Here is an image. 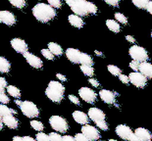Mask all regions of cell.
I'll return each instance as SVG.
<instances>
[{
	"mask_svg": "<svg viewBox=\"0 0 152 141\" xmlns=\"http://www.w3.org/2000/svg\"><path fill=\"white\" fill-rule=\"evenodd\" d=\"M80 70L83 73V75L86 76H92L94 75V70H93L92 66L88 65H80Z\"/></svg>",
	"mask_w": 152,
	"mask_h": 141,
	"instance_id": "26",
	"label": "cell"
},
{
	"mask_svg": "<svg viewBox=\"0 0 152 141\" xmlns=\"http://www.w3.org/2000/svg\"><path fill=\"white\" fill-rule=\"evenodd\" d=\"M151 37H152V31H151Z\"/></svg>",
	"mask_w": 152,
	"mask_h": 141,
	"instance_id": "57",
	"label": "cell"
},
{
	"mask_svg": "<svg viewBox=\"0 0 152 141\" xmlns=\"http://www.w3.org/2000/svg\"><path fill=\"white\" fill-rule=\"evenodd\" d=\"M134 133L140 141H149L152 139V134L149 132V130L143 129V127H138L135 129Z\"/></svg>",
	"mask_w": 152,
	"mask_h": 141,
	"instance_id": "17",
	"label": "cell"
},
{
	"mask_svg": "<svg viewBox=\"0 0 152 141\" xmlns=\"http://www.w3.org/2000/svg\"><path fill=\"white\" fill-rule=\"evenodd\" d=\"M2 121L5 126H7L9 129H17L18 126H19V121H17V118L13 116L12 114L2 117Z\"/></svg>",
	"mask_w": 152,
	"mask_h": 141,
	"instance_id": "18",
	"label": "cell"
},
{
	"mask_svg": "<svg viewBox=\"0 0 152 141\" xmlns=\"http://www.w3.org/2000/svg\"><path fill=\"white\" fill-rule=\"evenodd\" d=\"M126 39H127L129 42H132V43H134L135 42L134 37L132 36V35H127V36H126Z\"/></svg>",
	"mask_w": 152,
	"mask_h": 141,
	"instance_id": "51",
	"label": "cell"
},
{
	"mask_svg": "<svg viewBox=\"0 0 152 141\" xmlns=\"http://www.w3.org/2000/svg\"><path fill=\"white\" fill-rule=\"evenodd\" d=\"M9 2L14 7L19 9H23L26 6V0H9Z\"/></svg>",
	"mask_w": 152,
	"mask_h": 141,
	"instance_id": "30",
	"label": "cell"
},
{
	"mask_svg": "<svg viewBox=\"0 0 152 141\" xmlns=\"http://www.w3.org/2000/svg\"><path fill=\"white\" fill-rule=\"evenodd\" d=\"M7 87V81L4 78L0 76V93L5 91V88Z\"/></svg>",
	"mask_w": 152,
	"mask_h": 141,
	"instance_id": "38",
	"label": "cell"
},
{
	"mask_svg": "<svg viewBox=\"0 0 152 141\" xmlns=\"http://www.w3.org/2000/svg\"><path fill=\"white\" fill-rule=\"evenodd\" d=\"M27 140H28V141H34V139L33 138V137H31V136H24V137H23V141H27Z\"/></svg>",
	"mask_w": 152,
	"mask_h": 141,
	"instance_id": "52",
	"label": "cell"
},
{
	"mask_svg": "<svg viewBox=\"0 0 152 141\" xmlns=\"http://www.w3.org/2000/svg\"><path fill=\"white\" fill-rule=\"evenodd\" d=\"M13 140H19V141H21V140H23V137H20V136H14V137H13Z\"/></svg>",
	"mask_w": 152,
	"mask_h": 141,
	"instance_id": "53",
	"label": "cell"
},
{
	"mask_svg": "<svg viewBox=\"0 0 152 141\" xmlns=\"http://www.w3.org/2000/svg\"><path fill=\"white\" fill-rule=\"evenodd\" d=\"M88 117L90 120L93 121L94 123L106 120L105 114L98 108H90L88 110Z\"/></svg>",
	"mask_w": 152,
	"mask_h": 141,
	"instance_id": "14",
	"label": "cell"
},
{
	"mask_svg": "<svg viewBox=\"0 0 152 141\" xmlns=\"http://www.w3.org/2000/svg\"><path fill=\"white\" fill-rule=\"evenodd\" d=\"M68 21H69V23L72 25L73 27H75L77 28H80L83 27V21L82 20V18L76 14L70 15L69 17H68Z\"/></svg>",
	"mask_w": 152,
	"mask_h": 141,
	"instance_id": "21",
	"label": "cell"
},
{
	"mask_svg": "<svg viewBox=\"0 0 152 141\" xmlns=\"http://www.w3.org/2000/svg\"><path fill=\"white\" fill-rule=\"evenodd\" d=\"M140 72L147 78H152V65L150 63L146 62V61L141 62L140 64Z\"/></svg>",
	"mask_w": 152,
	"mask_h": 141,
	"instance_id": "20",
	"label": "cell"
},
{
	"mask_svg": "<svg viewBox=\"0 0 152 141\" xmlns=\"http://www.w3.org/2000/svg\"><path fill=\"white\" fill-rule=\"evenodd\" d=\"M41 54L46 58L47 60H53L54 59V54L51 52L49 49H42L41 50Z\"/></svg>",
	"mask_w": 152,
	"mask_h": 141,
	"instance_id": "34",
	"label": "cell"
},
{
	"mask_svg": "<svg viewBox=\"0 0 152 141\" xmlns=\"http://www.w3.org/2000/svg\"><path fill=\"white\" fill-rule=\"evenodd\" d=\"M82 132L88 138V140H97L100 138V133L97 129L87 124H83V126L82 127Z\"/></svg>",
	"mask_w": 152,
	"mask_h": 141,
	"instance_id": "10",
	"label": "cell"
},
{
	"mask_svg": "<svg viewBox=\"0 0 152 141\" xmlns=\"http://www.w3.org/2000/svg\"><path fill=\"white\" fill-rule=\"evenodd\" d=\"M62 140H65V141H74V140H76V139H75V137H73V136L64 135V136H62Z\"/></svg>",
	"mask_w": 152,
	"mask_h": 141,
	"instance_id": "48",
	"label": "cell"
},
{
	"mask_svg": "<svg viewBox=\"0 0 152 141\" xmlns=\"http://www.w3.org/2000/svg\"><path fill=\"white\" fill-rule=\"evenodd\" d=\"M10 114L15 115V114H17V112H16L15 110H13V109L8 108L5 104L0 105V115H1L2 117L7 116V115H10Z\"/></svg>",
	"mask_w": 152,
	"mask_h": 141,
	"instance_id": "25",
	"label": "cell"
},
{
	"mask_svg": "<svg viewBox=\"0 0 152 141\" xmlns=\"http://www.w3.org/2000/svg\"><path fill=\"white\" fill-rule=\"evenodd\" d=\"M11 69V64L10 62L4 58V57L0 56V73H8Z\"/></svg>",
	"mask_w": 152,
	"mask_h": 141,
	"instance_id": "23",
	"label": "cell"
},
{
	"mask_svg": "<svg viewBox=\"0 0 152 141\" xmlns=\"http://www.w3.org/2000/svg\"><path fill=\"white\" fill-rule=\"evenodd\" d=\"M95 54H96V55H97V56H99V57H101V56L103 55L102 52H100V51H97V50L95 51Z\"/></svg>",
	"mask_w": 152,
	"mask_h": 141,
	"instance_id": "54",
	"label": "cell"
},
{
	"mask_svg": "<svg viewBox=\"0 0 152 141\" xmlns=\"http://www.w3.org/2000/svg\"><path fill=\"white\" fill-rule=\"evenodd\" d=\"M33 15L37 21L42 22V23H47V22H50L52 19L55 18L56 11L49 4L38 3V4L34 6Z\"/></svg>",
	"mask_w": 152,
	"mask_h": 141,
	"instance_id": "1",
	"label": "cell"
},
{
	"mask_svg": "<svg viewBox=\"0 0 152 141\" xmlns=\"http://www.w3.org/2000/svg\"><path fill=\"white\" fill-rule=\"evenodd\" d=\"M48 49L52 52L55 56H61L63 54V49L59 44L55 42H49L48 43Z\"/></svg>",
	"mask_w": 152,
	"mask_h": 141,
	"instance_id": "22",
	"label": "cell"
},
{
	"mask_svg": "<svg viewBox=\"0 0 152 141\" xmlns=\"http://www.w3.org/2000/svg\"><path fill=\"white\" fill-rule=\"evenodd\" d=\"M79 94L83 101H86V103H89V104H93L96 101V98H97L96 93L89 87L80 88L79 89Z\"/></svg>",
	"mask_w": 152,
	"mask_h": 141,
	"instance_id": "9",
	"label": "cell"
},
{
	"mask_svg": "<svg viewBox=\"0 0 152 141\" xmlns=\"http://www.w3.org/2000/svg\"><path fill=\"white\" fill-rule=\"evenodd\" d=\"M115 19L117 20L118 23H121L123 25L128 24V19L125 15H123L122 13H116L115 14Z\"/></svg>",
	"mask_w": 152,
	"mask_h": 141,
	"instance_id": "32",
	"label": "cell"
},
{
	"mask_svg": "<svg viewBox=\"0 0 152 141\" xmlns=\"http://www.w3.org/2000/svg\"><path fill=\"white\" fill-rule=\"evenodd\" d=\"M130 78V82L132 85L137 86L138 88L145 87L147 83V78L144 75H142L140 72H132L129 76Z\"/></svg>",
	"mask_w": 152,
	"mask_h": 141,
	"instance_id": "8",
	"label": "cell"
},
{
	"mask_svg": "<svg viewBox=\"0 0 152 141\" xmlns=\"http://www.w3.org/2000/svg\"><path fill=\"white\" fill-rule=\"evenodd\" d=\"M56 78L59 79V81H67V78H66V76H64L63 75H61V73H57L56 75Z\"/></svg>",
	"mask_w": 152,
	"mask_h": 141,
	"instance_id": "49",
	"label": "cell"
},
{
	"mask_svg": "<svg viewBox=\"0 0 152 141\" xmlns=\"http://www.w3.org/2000/svg\"><path fill=\"white\" fill-rule=\"evenodd\" d=\"M7 92L12 96V97H15V98H19L21 96V91L19 90V88H17L14 85L7 86Z\"/></svg>",
	"mask_w": 152,
	"mask_h": 141,
	"instance_id": "27",
	"label": "cell"
},
{
	"mask_svg": "<svg viewBox=\"0 0 152 141\" xmlns=\"http://www.w3.org/2000/svg\"><path fill=\"white\" fill-rule=\"evenodd\" d=\"M82 55L83 52H80L77 49H75V48H68L66 50V57L68 58V60L74 64H80Z\"/></svg>",
	"mask_w": 152,
	"mask_h": 141,
	"instance_id": "11",
	"label": "cell"
},
{
	"mask_svg": "<svg viewBox=\"0 0 152 141\" xmlns=\"http://www.w3.org/2000/svg\"><path fill=\"white\" fill-rule=\"evenodd\" d=\"M49 137H50V140H53V141H60V140H62V136H61L60 134L57 133V132L50 133Z\"/></svg>",
	"mask_w": 152,
	"mask_h": 141,
	"instance_id": "40",
	"label": "cell"
},
{
	"mask_svg": "<svg viewBox=\"0 0 152 141\" xmlns=\"http://www.w3.org/2000/svg\"><path fill=\"white\" fill-rule=\"evenodd\" d=\"M116 134L120 137V138L124 140H131V141H140L135 133L132 131L130 127L125 126V124H119L116 127Z\"/></svg>",
	"mask_w": 152,
	"mask_h": 141,
	"instance_id": "4",
	"label": "cell"
},
{
	"mask_svg": "<svg viewBox=\"0 0 152 141\" xmlns=\"http://www.w3.org/2000/svg\"><path fill=\"white\" fill-rule=\"evenodd\" d=\"M73 118L77 124H86L89 121V117L82 111H75L73 113Z\"/></svg>",
	"mask_w": 152,
	"mask_h": 141,
	"instance_id": "19",
	"label": "cell"
},
{
	"mask_svg": "<svg viewBox=\"0 0 152 141\" xmlns=\"http://www.w3.org/2000/svg\"><path fill=\"white\" fill-rule=\"evenodd\" d=\"M88 82L92 86H94V87H98V86H99V82L96 81V79H94V78H88Z\"/></svg>",
	"mask_w": 152,
	"mask_h": 141,
	"instance_id": "47",
	"label": "cell"
},
{
	"mask_svg": "<svg viewBox=\"0 0 152 141\" xmlns=\"http://www.w3.org/2000/svg\"><path fill=\"white\" fill-rule=\"evenodd\" d=\"M35 138H37V140H38V141H48V140H50L49 135H46V134L43 133V132L37 133Z\"/></svg>",
	"mask_w": 152,
	"mask_h": 141,
	"instance_id": "35",
	"label": "cell"
},
{
	"mask_svg": "<svg viewBox=\"0 0 152 141\" xmlns=\"http://www.w3.org/2000/svg\"><path fill=\"white\" fill-rule=\"evenodd\" d=\"M22 113L27 118H37L39 116V110L31 101H23L20 106Z\"/></svg>",
	"mask_w": 152,
	"mask_h": 141,
	"instance_id": "6",
	"label": "cell"
},
{
	"mask_svg": "<svg viewBox=\"0 0 152 141\" xmlns=\"http://www.w3.org/2000/svg\"><path fill=\"white\" fill-rule=\"evenodd\" d=\"M106 25H107V28H109L110 31H113V33H118L120 31H121V27H120V25L118 22H116L114 20H107L106 21Z\"/></svg>",
	"mask_w": 152,
	"mask_h": 141,
	"instance_id": "24",
	"label": "cell"
},
{
	"mask_svg": "<svg viewBox=\"0 0 152 141\" xmlns=\"http://www.w3.org/2000/svg\"><path fill=\"white\" fill-rule=\"evenodd\" d=\"M9 101H10L9 100V97L4 93V92L0 93V102H1L2 104H8Z\"/></svg>",
	"mask_w": 152,
	"mask_h": 141,
	"instance_id": "42",
	"label": "cell"
},
{
	"mask_svg": "<svg viewBox=\"0 0 152 141\" xmlns=\"http://www.w3.org/2000/svg\"><path fill=\"white\" fill-rule=\"evenodd\" d=\"M140 62H137V61L135 60H132V62L130 63V68L132 70H134V72H137V70H140Z\"/></svg>",
	"mask_w": 152,
	"mask_h": 141,
	"instance_id": "37",
	"label": "cell"
},
{
	"mask_svg": "<svg viewBox=\"0 0 152 141\" xmlns=\"http://www.w3.org/2000/svg\"><path fill=\"white\" fill-rule=\"evenodd\" d=\"M49 5L52 6L53 8H61L62 7V3H61V0H47Z\"/></svg>",
	"mask_w": 152,
	"mask_h": 141,
	"instance_id": "36",
	"label": "cell"
},
{
	"mask_svg": "<svg viewBox=\"0 0 152 141\" xmlns=\"http://www.w3.org/2000/svg\"><path fill=\"white\" fill-rule=\"evenodd\" d=\"M146 10H147L148 13H149V14L152 15V1H149V2H148V4H147V6H146Z\"/></svg>",
	"mask_w": 152,
	"mask_h": 141,
	"instance_id": "50",
	"label": "cell"
},
{
	"mask_svg": "<svg viewBox=\"0 0 152 141\" xmlns=\"http://www.w3.org/2000/svg\"><path fill=\"white\" fill-rule=\"evenodd\" d=\"M15 103H16V105L21 106V104H22V101H20V100H16V101H15Z\"/></svg>",
	"mask_w": 152,
	"mask_h": 141,
	"instance_id": "55",
	"label": "cell"
},
{
	"mask_svg": "<svg viewBox=\"0 0 152 141\" xmlns=\"http://www.w3.org/2000/svg\"><path fill=\"white\" fill-rule=\"evenodd\" d=\"M150 0H132L134 6H137L140 9H146V6Z\"/></svg>",
	"mask_w": 152,
	"mask_h": 141,
	"instance_id": "29",
	"label": "cell"
},
{
	"mask_svg": "<svg viewBox=\"0 0 152 141\" xmlns=\"http://www.w3.org/2000/svg\"><path fill=\"white\" fill-rule=\"evenodd\" d=\"M66 3L69 5L74 13L77 16L88 15V2L86 0H66Z\"/></svg>",
	"mask_w": 152,
	"mask_h": 141,
	"instance_id": "3",
	"label": "cell"
},
{
	"mask_svg": "<svg viewBox=\"0 0 152 141\" xmlns=\"http://www.w3.org/2000/svg\"><path fill=\"white\" fill-rule=\"evenodd\" d=\"M80 65H88L92 66L93 65V59L89 55H87L86 53L83 52L82 55V60H80Z\"/></svg>",
	"mask_w": 152,
	"mask_h": 141,
	"instance_id": "28",
	"label": "cell"
},
{
	"mask_svg": "<svg viewBox=\"0 0 152 141\" xmlns=\"http://www.w3.org/2000/svg\"><path fill=\"white\" fill-rule=\"evenodd\" d=\"M31 126L34 130H37V131H41L44 129L42 123H40V121H35V120L31 121Z\"/></svg>",
	"mask_w": 152,
	"mask_h": 141,
	"instance_id": "33",
	"label": "cell"
},
{
	"mask_svg": "<svg viewBox=\"0 0 152 141\" xmlns=\"http://www.w3.org/2000/svg\"><path fill=\"white\" fill-rule=\"evenodd\" d=\"M0 22L7 25H13L16 23V18L11 12L0 11Z\"/></svg>",
	"mask_w": 152,
	"mask_h": 141,
	"instance_id": "16",
	"label": "cell"
},
{
	"mask_svg": "<svg viewBox=\"0 0 152 141\" xmlns=\"http://www.w3.org/2000/svg\"><path fill=\"white\" fill-rule=\"evenodd\" d=\"M115 93L112 91L108 90V89H102L99 92V96L101 98L103 102H105L106 104H114L116 102Z\"/></svg>",
	"mask_w": 152,
	"mask_h": 141,
	"instance_id": "15",
	"label": "cell"
},
{
	"mask_svg": "<svg viewBox=\"0 0 152 141\" xmlns=\"http://www.w3.org/2000/svg\"><path fill=\"white\" fill-rule=\"evenodd\" d=\"M119 79L123 83H125V84H127V83H129V81H130V78H129V76H127L126 75H122V73L119 76Z\"/></svg>",
	"mask_w": 152,
	"mask_h": 141,
	"instance_id": "46",
	"label": "cell"
},
{
	"mask_svg": "<svg viewBox=\"0 0 152 141\" xmlns=\"http://www.w3.org/2000/svg\"><path fill=\"white\" fill-rule=\"evenodd\" d=\"M106 4H108L110 6H113V7H117L119 5V2L120 0H103Z\"/></svg>",
	"mask_w": 152,
	"mask_h": 141,
	"instance_id": "44",
	"label": "cell"
},
{
	"mask_svg": "<svg viewBox=\"0 0 152 141\" xmlns=\"http://www.w3.org/2000/svg\"><path fill=\"white\" fill-rule=\"evenodd\" d=\"M95 124L97 126L98 129H102V130H107L108 129V124H107V123H106L105 121H97V123H95Z\"/></svg>",
	"mask_w": 152,
	"mask_h": 141,
	"instance_id": "39",
	"label": "cell"
},
{
	"mask_svg": "<svg viewBox=\"0 0 152 141\" xmlns=\"http://www.w3.org/2000/svg\"><path fill=\"white\" fill-rule=\"evenodd\" d=\"M25 59L27 60V62L34 69H40L42 68V61L40 60V58H38L37 56H34V54H31L30 52H25L24 54Z\"/></svg>",
	"mask_w": 152,
	"mask_h": 141,
	"instance_id": "13",
	"label": "cell"
},
{
	"mask_svg": "<svg viewBox=\"0 0 152 141\" xmlns=\"http://www.w3.org/2000/svg\"><path fill=\"white\" fill-rule=\"evenodd\" d=\"M11 46L13 47L16 52L24 54L28 51V44L25 40L21 39V38H13L11 40Z\"/></svg>",
	"mask_w": 152,
	"mask_h": 141,
	"instance_id": "12",
	"label": "cell"
},
{
	"mask_svg": "<svg viewBox=\"0 0 152 141\" xmlns=\"http://www.w3.org/2000/svg\"><path fill=\"white\" fill-rule=\"evenodd\" d=\"M97 12V7L92 2H88V13L89 14H95Z\"/></svg>",
	"mask_w": 152,
	"mask_h": 141,
	"instance_id": "41",
	"label": "cell"
},
{
	"mask_svg": "<svg viewBox=\"0 0 152 141\" xmlns=\"http://www.w3.org/2000/svg\"><path fill=\"white\" fill-rule=\"evenodd\" d=\"M75 139H76L77 141H87V140H88V138H87V137H86L83 132H82V133H77V134H76Z\"/></svg>",
	"mask_w": 152,
	"mask_h": 141,
	"instance_id": "43",
	"label": "cell"
},
{
	"mask_svg": "<svg viewBox=\"0 0 152 141\" xmlns=\"http://www.w3.org/2000/svg\"><path fill=\"white\" fill-rule=\"evenodd\" d=\"M107 69L110 73H112L113 76H119L122 73V70L121 69H119L117 66H114V65H109L107 67Z\"/></svg>",
	"mask_w": 152,
	"mask_h": 141,
	"instance_id": "31",
	"label": "cell"
},
{
	"mask_svg": "<svg viewBox=\"0 0 152 141\" xmlns=\"http://www.w3.org/2000/svg\"><path fill=\"white\" fill-rule=\"evenodd\" d=\"M0 23H1V22H0Z\"/></svg>",
	"mask_w": 152,
	"mask_h": 141,
	"instance_id": "58",
	"label": "cell"
},
{
	"mask_svg": "<svg viewBox=\"0 0 152 141\" xmlns=\"http://www.w3.org/2000/svg\"><path fill=\"white\" fill-rule=\"evenodd\" d=\"M129 53H130V55H131L132 60H135L140 63L148 60L147 51L141 46H138V45L132 46L130 48V50H129Z\"/></svg>",
	"mask_w": 152,
	"mask_h": 141,
	"instance_id": "7",
	"label": "cell"
},
{
	"mask_svg": "<svg viewBox=\"0 0 152 141\" xmlns=\"http://www.w3.org/2000/svg\"><path fill=\"white\" fill-rule=\"evenodd\" d=\"M49 124L54 130H56L57 132L60 133L66 132L68 129H69L67 121L60 116H52L49 118Z\"/></svg>",
	"mask_w": 152,
	"mask_h": 141,
	"instance_id": "5",
	"label": "cell"
},
{
	"mask_svg": "<svg viewBox=\"0 0 152 141\" xmlns=\"http://www.w3.org/2000/svg\"><path fill=\"white\" fill-rule=\"evenodd\" d=\"M69 100L72 102L73 104H75V105H80V100H79V98L77 97V96L75 95H69Z\"/></svg>",
	"mask_w": 152,
	"mask_h": 141,
	"instance_id": "45",
	"label": "cell"
},
{
	"mask_svg": "<svg viewBox=\"0 0 152 141\" xmlns=\"http://www.w3.org/2000/svg\"><path fill=\"white\" fill-rule=\"evenodd\" d=\"M2 127H3V121L0 120V130L2 129Z\"/></svg>",
	"mask_w": 152,
	"mask_h": 141,
	"instance_id": "56",
	"label": "cell"
},
{
	"mask_svg": "<svg viewBox=\"0 0 152 141\" xmlns=\"http://www.w3.org/2000/svg\"><path fill=\"white\" fill-rule=\"evenodd\" d=\"M65 87L59 81H52L48 83V86L45 90V94L54 103H60L64 98Z\"/></svg>",
	"mask_w": 152,
	"mask_h": 141,
	"instance_id": "2",
	"label": "cell"
}]
</instances>
